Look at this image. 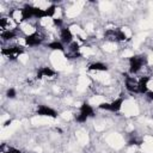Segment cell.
Wrapping results in <instances>:
<instances>
[{
    "label": "cell",
    "instance_id": "obj_1",
    "mask_svg": "<svg viewBox=\"0 0 153 153\" xmlns=\"http://www.w3.org/2000/svg\"><path fill=\"white\" fill-rule=\"evenodd\" d=\"M20 17H22V20H27V19H31V18L41 19V18L47 17V14H45V10H42L39 7L26 4L20 10Z\"/></svg>",
    "mask_w": 153,
    "mask_h": 153
},
{
    "label": "cell",
    "instance_id": "obj_2",
    "mask_svg": "<svg viewBox=\"0 0 153 153\" xmlns=\"http://www.w3.org/2000/svg\"><path fill=\"white\" fill-rule=\"evenodd\" d=\"M146 65H147V55L146 54L134 55V56L129 57V73L136 74Z\"/></svg>",
    "mask_w": 153,
    "mask_h": 153
},
{
    "label": "cell",
    "instance_id": "obj_3",
    "mask_svg": "<svg viewBox=\"0 0 153 153\" xmlns=\"http://www.w3.org/2000/svg\"><path fill=\"white\" fill-rule=\"evenodd\" d=\"M93 116H94V110H93V108H92L88 103L84 102V103L80 105L79 114L75 115V121H76L78 123H85L88 117H93Z\"/></svg>",
    "mask_w": 153,
    "mask_h": 153
},
{
    "label": "cell",
    "instance_id": "obj_4",
    "mask_svg": "<svg viewBox=\"0 0 153 153\" xmlns=\"http://www.w3.org/2000/svg\"><path fill=\"white\" fill-rule=\"evenodd\" d=\"M123 100H124V99H123L122 97H120V98L114 99V100L110 102V103H100V104L98 105V108L102 109V110L111 111V112H118V111L121 110V108H122Z\"/></svg>",
    "mask_w": 153,
    "mask_h": 153
},
{
    "label": "cell",
    "instance_id": "obj_5",
    "mask_svg": "<svg viewBox=\"0 0 153 153\" xmlns=\"http://www.w3.org/2000/svg\"><path fill=\"white\" fill-rule=\"evenodd\" d=\"M24 49L20 45H12V47H5L1 49V54L6 55L11 60H16L20 54H23Z\"/></svg>",
    "mask_w": 153,
    "mask_h": 153
},
{
    "label": "cell",
    "instance_id": "obj_6",
    "mask_svg": "<svg viewBox=\"0 0 153 153\" xmlns=\"http://www.w3.org/2000/svg\"><path fill=\"white\" fill-rule=\"evenodd\" d=\"M105 37L109 41H112V42H121V41H126L127 39L126 33L120 29H117V30H108L105 32Z\"/></svg>",
    "mask_w": 153,
    "mask_h": 153
},
{
    "label": "cell",
    "instance_id": "obj_7",
    "mask_svg": "<svg viewBox=\"0 0 153 153\" xmlns=\"http://www.w3.org/2000/svg\"><path fill=\"white\" fill-rule=\"evenodd\" d=\"M43 41V36L38 32H33L31 35L25 36V44L29 47H37L42 43Z\"/></svg>",
    "mask_w": 153,
    "mask_h": 153
},
{
    "label": "cell",
    "instance_id": "obj_8",
    "mask_svg": "<svg viewBox=\"0 0 153 153\" xmlns=\"http://www.w3.org/2000/svg\"><path fill=\"white\" fill-rule=\"evenodd\" d=\"M36 114L39 115V116H47V117H51V118L57 117V112L48 105H38L37 110H36Z\"/></svg>",
    "mask_w": 153,
    "mask_h": 153
},
{
    "label": "cell",
    "instance_id": "obj_9",
    "mask_svg": "<svg viewBox=\"0 0 153 153\" xmlns=\"http://www.w3.org/2000/svg\"><path fill=\"white\" fill-rule=\"evenodd\" d=\"M148 81H149V76L145 75V76H141L139 80H137V93L140 94H146L148 92Z\"/></svg>",
    "mask_w": 153,
    "mask_h": 153
},
{
    "label": "cell",
    "instance_id": "obj_10",
    "mask_svg": "<svg viewBox=\"0 0 153 153\" xmlns=\"http://www.w3.org/2000/svg\"><path fill=\"white\" fill-rule=\"evenodd\" d=\"M126 88L131 93H137V80L134 76L126 75Z\"/></svg>",
    "mask_w": 153,
    "mask_h": 153
},
{
    "label": "cell",
    "instance_id": "obj_11",
    "mask_svg": "<svg viewBox=\"0 0 153 153\" xmlns=\"http://www.w3.org/2000/svg\"><path fill=\"white\" fill-rule=\"evenodd\" d=\"M60 38H61V42L63 44H71L73 42V33L71 32V30L68 27H62L61 29V32H60Z\"/></svg>",
    "mask_w": 153,
    "mask_h": 153
},
{
    "label": "cell",
    "instance_id": "obj_12",
    "mask_svg": "<svg viewBox=\"0 0 153 153\" xmlns=\"http://www.w3.org/2000/svg\"><path fill=\"white\" fill-rule=\"evenodd\" d=\"M55 75V71L51 69L50 67H41L37 72V78L41 79L43 76H54Z\"/></svg>",
    "mask_w": 153,
    "mask_h": 153
},
{
    "label": "cell",
    "instance_id": "obj_13",
    "mask_svg": "<svg viewBox=\"0 0 153 153\" xmlns=\"http://www.w3.org/2000/svg\"><path fill=\"white\" fill-rule=\"evenodd\" d=\"M88 69L90 71H100V72H106L109 69L108 65L103 63V62H92L88 65Z\"/></svg>",
    "mask_w": 153,
    "mask_h": 153
},
{
    "label": "cell",
    "instance_id": "obj_14",
    "mask_svg": "<svg viewBox=\"0 0 153 153\" xmlns=\"http://www.w3.org/2000/svg\"><path fill=\"white\" fill-rule=\"evenodd\" d=\"M16 36H17V32H16V30H13V29H8V30L1 31V39H2V41H11V39H13Z\"/></svg>",
    "mask_w": 153,
    "mask_h": 153
},
{
    "label": "cell",
    "instance_id": "obj_15",
    "mask_svg": "<svg viewBox=\"0 0 153 153\" xmlns=\"http://www.w3.org/2000/svg\"><path fill=\"white\" fill-rule=\"evenodd\" d=\"M47 48L51 49V50H60V51H65V47L63 43L61 41H53L50 43L47 44Z\"/></svg>",
    "mask_w": 153,
    "mask_h": 153
},
{
    "label": "cell",
    "instance_id": "obj_16",
    "mask_svg": "<svg viewBox=\"0 0 153 153\" xmlns=\"http://www.w3.org/2000/svg\"><path fill=\"white\" fill-rule=\"evenodd\" d=\"M68 53L71 54H75V53H79V43L73 41L69 45H68Z\"/></svg>",
    "mask_w": 153,
    "mask_h": 153
},
{
    "label": "cell",
    "instance_id": "obj_17",
    "mask_svg": "<svg viewBox=\"0 0 153 153\" xmlns=\"http://www.w3.org/2000/svg\"><path fill=\"white\" fill-rule=\"evenodd\" d=\"M55 12H56V6L53 4V5H50L48 8H45V14H47V17H53L54 14H55Z\"/></svg>",
    "mask_w": 153,
    "mask_h": 153
},
{
    "label": "cell",
    "instance_id": "obj_18",
    "mask_svg": "<svg viewBox=\"0 0 153 153\" xmlns=\"http://www.w3.org/2000/svg\"><path fill=\"white\" fill-rule=\"evenodd\" d=\"M16 96H17V91H16L13 87H10V88L6 91V97H7V98L13 99V98H16Z\"/></svg>",
    "mask_w": 153,
    "mask_h": 153
},
{
    "label": "cell",
    "instance_id": "obj_19",
    "mask_svg": "<svg viewBox=\"0 0 153 153\" xmlns=\"http://www.w3.org/2000/svg\"><path fill=\"white\" fill-rule=\"evenodd\" d=\"M141 140H139V139H136V137H131L129 141H128V145L130 146V145H141Z\"/></svg>",
    "mask_w": 153,
    "mask_h": 153
},
{
    "label": "cell",
    "instance_id": "obj_20",
    "mask_svg": "<svg viewBox=\"0 0 153 153\" xmlns=\"http://www.w3.org/2000/svg\"><path fill=\"white\" fill-rule=\"evenodd\" d=\"M53 23H54V25L55 26H57V27H61L62 26V19H60V18H56V19H53Z\"/></svg>",
    "mask_w": 153,
    "mask_h": 153
},
{
    "label": "cell",
    "instance_id": "obj_21",
    "mask_svg": "<svg viewBox=\"0 0 153 153\" xmlns=\"http://www.w3.org/2000/svg\"><path fill=\"white\" fill-rule=\"evenodd\" d=\"M1 153H22V152L18 151V149H16V148H13V147H10L8 151H6V152H1Z\"/></svg>",
    "mask_w": 153,
    "mask_h": 153
},
{
    "label": "cell",
    "instance_id": "obj_22",
    "mask_svg": "<svg viewBox=\"0 0 153 153\" xmlns=\"http://www.w3.org/2000/svg\"><path fill=\"white\" fill-rule=\"evenodd\" d=\"M146 97H147L148 100H152V102H153V91H148V92L146 93Z\"/></svg>",
    "mask_w": 153,
    "mask_h": 153
}]
</instances>
